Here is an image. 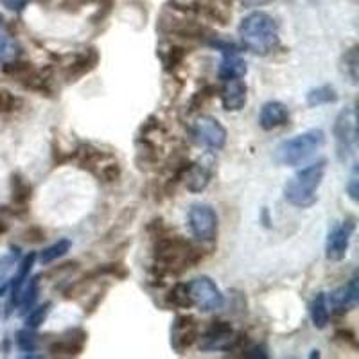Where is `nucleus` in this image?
I'll list each match as a JSON object with an SVG mask.
<instances>
[{"mask_svg":"<svg viewBox=\"0 0 359 359\" xmlns=\"http://www.w3.org/2000/svg\"><path fill=\"white\" fill-rule=\"evenodd\" d=\"M237 33L246 49L259 56H268L278 47V24L264 11L250 13L241 20Z\"/></svg>","mask_w":359,"mask_h":359,"instance_id":"1","label":"nucleus"},{"mask_svg":"<svg viewBox=\"0 0 359 359\" xmlns=\"http://www.w3.org/2000/svg\"><path fill=\"white\" fill-rule=\"evenodd\" d=\"M201 252L180 236H158L155 243V268L160 275L180 273L200 262Z\"/></svg>","mask_w":359,"mask_h":359,"instance_id":"2","label":"nucleus"},{"mask_svg":"<svg viewBox=\"0 0 359 359\" xmlns=\"http://www.w3.org/2000/svg\"><path fill=\"white\" fill-rule=\"evenodd\" d=\"M327 162L320 160L316 163H311L307 168L300 169L293 178L284 185V198L287 203L294 207L307 208L316 203V191L322 185L323 176H325Z\"/></svg>","mask_w":359,"mask_h":359,"instance_id":"3","label":"nucleus"},{"mask_svg":"<svg viewBox=\"0 0 359 359\" xmlns=\"http://www.w3.org/2000/svg\"><path fill=\"white\" fill-rule=\"evenodd\" d=\"M325 142V133L322 130H309L287 139L277 147L273 160L278 165L297 168L311 158Z\"/></svg>","mask_w":359,"mask_h":359,"instance_id":"4","label":"nucleus"},{"mask_svg":"<svg viewBox=\"0 0 359 359\" xmlns=\"http://www.w3.org/2000/svg\"><path fill=\"white\" fill-rule=\"evenodd\" d=\"M187 293L192 306L203 313H212L224 306V297L210 277H196L187 284Z\"/></svg>","mask_w":359,"mask_h":359,"instance_id":"5","label":"nucleus"},{"mask_svg":"<svg viewBox=\"0 0 359 359\" xmlns=\"http://www.w3.org/2000/svg\"><path fill=\"white\" fill-rule=\"evenodd\" d=\"M332 133H334L336 146H338V158L347 160L358 142V115H355L354 108H345L339 111L334 121Z\"/></svg>","mask_w":359,"mask_h":359,"instance_id":"6","label":"nucleus"},{"mask_svg":"<svg viewBox=\"0 0 359 359\" xmlns=\"http://www.w3.org/2000/svg\"><path fill=\"white\" fill-rule=\"evenodd\" d=\"M246 336L237 334L226 322H212L207 332L201 336L200 347L203 351H236L243 345Z\"/></svg>","mask_w":359,"mask_h":359,"instance_id":"7","label":"nucleus"},{"mask_svg":"<svg viewBox=\"0 0 359 359\" xmlns=\"http://www.w3.org/2000/svg\"><path fill=\"white\" fill-rule=\"evenodd\" d=\"M189 226L192 236L201 243H212L217 236V214L210 205L196 203L189 210Z\"/></svg>","mask_w":359,"mask_h":359,"instance_id":"8","label":"nucleus"},{"mask_svg":"<svg viewBox=\"0 0 359 359\" xmlns=\"http://www.w3.org/2000/svg\"><path fill=\"white\" fill-rule=\"evenodd\" d=\"M192 137L198 144L208 147V149H223L229 133L216 117L201 115L192 124Z\"/></svg>","mask_w":359,"mask_h":359,"instance_id":"9","label":"nucleus"},{"mask_svg":"<svg viewBox=\"0 0 359 359\" xmlns=\"http://www.w3.org/2000/svg\"><path fill=\"white\" fill-rule=\"evenodd\" d=\"M355 230L354 219H347L343 223L334 224L332 230L327 236V245H325V255L329 261H343L347 255L348 245H351V237Z\"/></svg>","mask_w":359,"mask_h":359,"instance_id":"10","label":"nucleus"},{"mask_svg":"<svg viewBox=\"0 0 359 359\" xmlns=\"http://www.w3.org/2000/svg\"><path fill=\"white\" fill-rule=\"evenodd\" d=\"M198 339V325L192 316H178L171 329V345L180 354Z\"/></svg>","mask_w":359,"mask_h":359,"instance_id":"11","label":"nucleus"},{"mask_svg":"<svg viewBox=\"0 0 359 359\" xmlns=\"http://www.w3.org/2000/svg\"><path fill=\"white\" fill-rule=\"evenodd\" d=\"M246 99H248V86L241 79H230L224 81L221 90V104L226 111H239L245 108Z\"/></svg>","mask_w":359,"mask_h":359,"instance_id":"12","label":"nucleus"},{"mask_svg":"<svg viewBox=\"0 0 359 359\" xmlns=\"http://www.w3.org/2000/svg\"><path fill=\"white\" fill-rule=\"evenodd\" d=\"M86 343V332L81 329H72V331L65 332L63 336L56 339L49 347V352L53 355H79L85 348Z\"/></svg>","mask_w":359,"mask_h":359,"instance_id":"13","label":"nucleus"},{"mask_svg":"<svg viewBox=\"0 0 359 359\" xmlns=\"http://www.w3.org/2000/svg\"><path fill=\"white\" fill-rule=\"evenodd\" d=\"M290 123V110L284 102L280 101H268L261 108L259 114V124L264 131L277 130L280 126H286Z\"/></svg>","mask_w":359,"mask_h":359,"instance_id":"14","label":"nucleus"},{"mask_svg":"<svg viewBox=\"0 0 359 359\" xmlns=\"http://www.w3.org/2000/svg\"><path fill=\"white\" fill-rule=\"evenodd\" d=\"M329 302H331L332 309L338 314H343L347 313V311L354 309L359 302V278H351V282H348L347 286L332 291L331 297H329Z\"/></svg>","mask_w":359,"mask_h":359,"instance_id":"15","label":"nucleus"},{"mask_svg":"<svg viewBox=\"0 0 359 359\" xmlns=\"http://www.w3.org/2000/svg\"><path fill=\"white\" fill-rule=\"evenodd\" d=\"M99 62V54L95 49H88L81 54H76L72 62L65 67V78L67 81H78L81 76L88 74L90 70L95 69Z\"/></svg>","mask_w":359,"mask_h":359,"instance_id":"16","label":"nucleus"},{"mask_svg":"<svg viewBox=\"0 0 359 359\" xmlns=\"http://www.w3.org/2000/svg\"><path fill=\"white\" fill-rule=\"evenodd\" d=\"M248 72L246 62L237 53H226L223 56L217 69V78L221 81H230V79H241Z\"/></svg>","mask_w":359,"mask_h":359,"instance_id":"17","label":"nucleus"},{"mask_svg":"<svg viewBox=\"0 0 359 359\" xmlns=\"http://www.w3.org/2000/svg\"><path fill=\"white\" fill-rule=\"evenodd\" d=\"M210 178H212V168L205 165V163H191L184 176L187 189L191 192L205 191L207 185L210 184Z\"/></svg>","mask_w":359,"mask_h":359,"instance_id":"18","label":"nucleus"},{"mask_svg":"<svg viewBox=\"0 0 359 359\" xmlns=\"http://www.w3.org/2000/svg\"><path fill=\"white\" fill-rule=\"evenodd\" d=\"M33 196V187L27 180L20 175H13L11 178V203L15 210H27V205Z\"/></svg>","mask_w":359,"mask_h":359,"instance_id":"19","label":"nucleus"},{"mask_svg":"<svg viewBox=\"0 0 359 359\" xmlns=\"http://www.w3.org/2000/svg\"><path fill=\"white\" fill-rule=\"evenodd\" d=\"M40 275L27 278V282L18 291L17 309L20 314H27L29 311L33 309L34 304H36L38 293H40Z\"/></svg>","mask_w":359,"mask_h":359,"instance_id":"20","label":"nucleus"},{"mask_svg":"<svg viewBox=\"0 0 359 359\" xmlns=\"http://www.w3.org/2000/svg\"><path fill=\"white\" fill-rule=\"evenodd\" d=\"M311 322L316 329H325L329 325V302L327 294L318 293L311 302Z\"/></svg>","mask_w":359,"mask_h":359,"instance_id":"21","label":"nucleus"},{"mask_svg":"<svg viewBox=\"0 0 359 359\" xmlns=\"http://www.w3.org/2000/svg\"><path fill=\"white\" fill-rule=\"evenodd\" d=\"M306 101L311 108H318V107H323V104H331V102L338 101V92H336V88L332 85L316 86V88H313L307 92Z\"/></svg>","mask_w":359,"mask_h":359,"instance_id":"22","label":"nucleus"},{"mask_svg":"<svg viewBox=\"0 0 359 359\" xmlns=\"http://www.w3.org/2000/svg\"><path fill=\"white\" fill-rule=\"evenodd\" d=\"M70 248H72V243H70L69 239H60V241H56L54 245L47 246V248H43V252L40 253L41 264L47 266L50 264V262L57 261V259H62L63 255H67V253L70 252Z\"/></svg>","mask_w":359,"mask_h":359,"instance_id":"23","label":"nucleus"},{"mask_svg":"<svg viewBox=\"0 0 359 359\" xmlns=\"http://www.w3.org/2000/svg\"><path fill=\"white\" fill-rule=\"evenodd\" d=\"M18 56H20V45L15 41V38L9 36L8 33L0 31V62H15Z\"/></svg>","mask_w":359,"mask_h":359,"instance_id":"24","label":"nucleus"},{"mask_svg":"<svg viewBox=\"0 0 359 359\" xmlns=\"http://www.w3.org/2000/svg\"><path fill=\"white\" fill-rule=\"evenodd\" d=\"M358 70H359V54L358 47H352L343 56V72L347 74L351 81L358 85Z\"/></svg>","mask_w":359,"mask_h":359,"instance_id":"25","label":"nucleus"},{"mask_svg":"<svg viewBox=\"0 0 359 359\" xmlns=\"http://www.w3.org/2000/svg\"><path fill=\"white\" fill-rule=\"evenodd\" d=\"M50 307H53V304L45 302L43 306H38L36 309L29 311L27 316H25V327L33 329V331L34 329H38V327H40L45 320H47V316H49Z\"/></svg>","mask_w":359,"mask_h":359,"instance_id":"26","label":"nucleus"},{"mask_svg":"<svg viewBox=\"0 0 359 359\" xmlns=\"http://www.w3.org/2000/svg\"><path fill=\"white\" fill-rule=\"evenodd\" d=\"M168 304H172L175 307H191L192 302L189 298L187 286L185 284H176L168 294Z\"/></svg>","mask_w":359,"mask_h":359,"instance_id":"27","label":"nucleus"},{"mask_svg":"<svg viewBox=\"0 0 359 359\" xmlns=\"http://www.w3.org/2000/svg\"><path fill=\"white\" fill-rule=\"evenodd\" d=\"M17 345L22 352H34L38 345V336L34 334L33 329L25 327L17 332Z\"/></svg>","mask_w":359,"mask_h":359,"instance_id":"28","label":"nucleus"},{"mask_svg":"<svg viewBox=\"0 0 359 359\" xmlns=\"http://www.w3.org/2000/svg\"><path fill=\"white\" fill-rule=\"evenodd\" d=\"M18 257H20V252L18 248H13L11 253L0 257V284L8 280V277L11 275V271L15 269V264H17Z\"/></svg>","mask_w":359,"mask_h":359,"instance_id":"29","label":"nucleus"},{"mask_svg":"<svg viewBox=\"0 0 359 359\" xmlns=\"http://www.w3.org/2000/svg\"><path fill=\"white\" fill-rule=\"evenodd\" d=\"M22 104L20 99L15 94H11L9 90L0 88V114H11V111L17 110Z\"/></svg>","mask_w":359,"mask_h":359,"instance_id":"30","label":"nucleus"},{"mask_svg":"<svg viewBox=\"0 0 359 359\" xmlns=\"http://www.w3.org/2000/svg\"><path fill=\"white\" fill-rule=\"evenodd\" d=\"M347 192H348V198L358 203L359 201V169H358V165H354L351 171V178H348V184H347Z\"/></svg>","mask_w":359,"mask_h":359,"instance_id":"31","label":"nucleus"},{"mask_svg":"<svg viewBox=\"0 0 359 359\" xmlns=\"http://www.w3.org/2000/svg\"><path fill=\"white\" fill-rule=\"evenodd\" d=\"M210 92H214L212 86H207V88H203L201 92H196V95H194V97H192V101H191V110H189V111L200 110V108L205 104V101H207V99L212 95Z\"/></svg>","mask_w":359,"mask_h":359,"instance_id":"32","label":"nucleus"},{"mask_svg":"<svg viewBox=\"0 0 359 359\" xmlns=\"http://www.w3.org/2000/svg\"><path fill=\"white\" fill-rule=\"evenodd\" d=\"M184 57H185V49H182V47H172L168 54L165 65H168L169 69H171V67L175 69V67H178L180 63L184 62Z\"/></svg>","mask_w":359,"mask_h":359,"instance_id":"33","label":"nucleus"},{"mask_svg":"<svg viewBox=\"0 0 359 359\" xmlns=\"http://www.w3.org/2000/svg\"><path fill=\"white\" fill-rule=\"evenodd\" d=\"M22 239L27 243H41L45 241V230L43 229H38V226H31V229L25 230L24 233H22Z\"/></svg>","mask_w":359,"mask_h":359,"instance_id":"34","label":"nucleus"},{"mask_svg":"<svg viewBox=\"0 0 359 359\" xmlns=\"http://www.w3.org/2000/svg\"><path fill=\"white\" fill-rule=\"evenodd\" d=\"M29 2H33V0H0V4L4 6L6 9L15 13H20L27 8Z\"/></svg>","mask_w":359,"mask_h":359,"instance_id":"35","label":"nucleus"},{"mask_svg":"<svg viewBox=\"0 0 359 359\" xmlns=\"http://www.w3.org/2000/svg\"><path fill=\"white\" fill-rule=\"evenodd\" d=\"M121 176V168H118V163H108L102 168V178L107 180V182H115Z\"/></svg>","mask_w":359,"mask_h":359,"instance_id":"36","label":"nucleus"},{"mask_svg":"<svg viewBox=\"0 0 359 359\" xmlns=\"http://www.w3.org/2000/svg\"><path fill=\"white\" fill-rule=\"evenodd\" d=\"M243 358L266 359V358H268V348H266L264 345H257V347L246 348V351H243Z\"/></svg>","mask_w":359,"mask_h":359,"instance_id":"37","label":"nucleus"},{"mask_svg":"<svg viewBox=\"0 0 359 359\" xmlns=\"http://www.w3.org/2000/svg\"><path fill=\"white\" fill-rule=\"evenodd\" d=\"M241 2L245 8H257V6L268 4V2H271V0H241Z\"/></svg>","mask_w":359,"mask_h":359,"instance_id":"38","label":"nucleus"},{"mask_svg":"<svg viewBox=\"0 0 359 359\" xmlns=\"http://www.w3.org/2000/svg\"><path fill=\"white\" fill-rule=\"evenodd\" d=\"M318 351H313V352H311V358H318Z\"/></svg>","mask_w":359,"mask_h":359,"instance_id":"39","label":"nucleus"}]
</instances>
